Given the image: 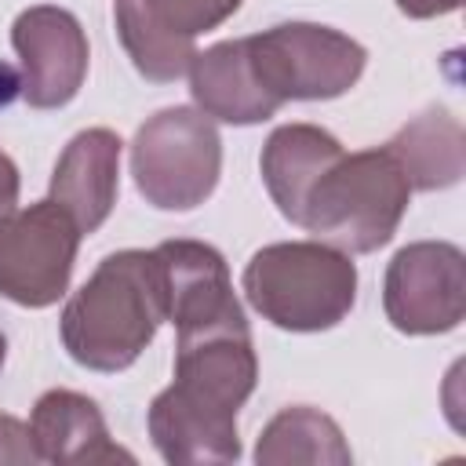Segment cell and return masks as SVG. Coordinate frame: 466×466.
Here are the masks:
<instances>
[{
	"mask_svg": "<svg viewBox=\"0 0 466 466\" xmlns=\"http://www.w3.org/2000/svg\"><path fill=\"white\" fill-rule=\"evenodd\" d=\"M251 328L226 324L178 335L175 379L146 411L149 441L171 466H226L240 459L237 411L255 393Z\"/></svg>",
	"mask_w": 466,
	"mask_h": 466,
	"instance_id": "1",
	"label": "cell"
},
{
	"mask_svg": "<svg viewBox=\"0 0 466 466\" xmlns=\"http://www.w3.org/2000/svg\"><path fill=\"white\" fill-rule=\"evenodd\" d=\"M167 320L164 269L157 251L124 248L106 255L69 295L58 317L66 353L102 375L131 368Z\"/></svg>",
	"mask_w": 466,
	"mask_h": 466,
	"instance_id": "2",
	"label": "cell"
},
{
	"mask_svg": "<svg viewBox=\"0 0 466 466\" xmlns=\"http://www.w3.org/2000/svg\"><path fill=\"white\" fill-rule=\"evenodd\" d=\"M411 186L386 146L339 153L306 189L291 226L346 255L386 248L408 211Z\"/></svg>",
	"mask_w": 466,
	"mask_h": 466,
	"instance_id": "3",
	"label": "cell"
},
{
	"mask_svg": "<svg viewBox=\"0 0 466 466\" xmlns=\"http://www.w3.org/2000/svg\"><path fill=\"white\" fill-rule=\"evenodd\" d=\"M240 291L273 328L313 335L350 317L357 302V262L320 240H277L248 258Z\"/></svg>",
	"mask_w": 466,
	"mask_h": 466,
	"instance_id": "4",
	"label": "cell"
},
{
	"mask_svg": "<svg viewBox=\"0 0 466 466\" xmlns=\"http://www.w3.org/2000/svg\"><path fill=\"white\" fill-rule=\"evenodd\" d=\"M131 175L146 204L160 211L200 208L222 175V138L197 106L153 113L131 142Z\"/></svg>",
	"mask_w": 466,
	"mask_h": 466,
	"instance_id": "5",
	"label": "cell"
},
{
	"mask_svg": "<svg viewBox=\"0 0 466 466\" xmlns=\"http://www.w3.org/2000/svg\"><path fill=\"white\" fill-rule=\"evenodd\" d=\"M251 73L266 98L280 109L284 102H324L346 95L364 66L368 51L353 36L317 22H280L244 36Z\"/></svg>",
	"mask_w": 466,
	"mask_h": 466,
	"instance_id": "6",
	"label": "cell"
},
{
	"mask_svg": "<svg viewBox=\"0 0 466 466\" xmlns=\"http://www.w3.org/2000/svg\"><path fill=\"white\" fill-rule=\"evenodd\" d=\"M80 226L51 197L0 218V295L25 309H47L69 291Z\"/></svg>",
	"mask_w": 466,
	"mask_h": 466,
	"instance_id": "7",
	"label": "cell"
},
{
	"mask_svg": "<svg viewBox=\"0 0 466 466\" xmlns=\"http://www.w3.org/2000/svg\"><path fill=\"white\" fill-rule=\"evenodd\" d=\"M382 309L400 335H444L466 317V255L451 240L404 244L382 277Z\"/></svg>",
	"mask_w": 466,
	"mask_h": 466,
	"instance_id": "8",
	"label": "cell"
},
{
	"mask_svg": "<svg viewBox=\"0 0 466 466\" xmlns=\"http://www.w3.org/2000/svg\"><path fill=\"white\" fill-rule=\"evenodd\" d=\"M237 7L240 0H113V18L131 66L153 84H171L186 76L197 36L218 29Z\"/></svg>",
	"mask_w": 466,
	"mask_h": 466,
	"instance_id": "9",
	"label": "cell"
},
{
	"mask_svg": "<svg viewBox=\"0 0 466 466\" xmlns=\"http://www.w3.org/2000/svg\"><path fill=\"white\" fill-rule=\"evenodd\" d=\"M11 47L22 66V98L33 109H62L87 76V33L80 18L55 4L25 7L11 25Z\"/></svg>",
	"mask_w": 466,
	"mask_h": 466,
	"instance_id": "10",
	"label": "cell"
},
{
	"mask_svg": "<svg viewBox=\"0 0 466 466\" xmlns=\"http://www.w3.org/2000/svg\"><path fill=\"white\" fill-rule=\"evenodd\" d=\"M153 251L164 269L167 320L178 335L248 320L233 295L229 266L218 248L204 240H164Z\"/></svg>",
	"mask_w": 466,
	"mask_h": 466,
	"instance_id": "11",
	"label": "cell"
},
{
	"mask_svg": "<svg viewBox=\"0 0 466 466\" xmlns=\"http://www.w3.org/2000/svg\"><path fill=\"white\" fill-rule=\"evenodd\" d=\"M120 135L109 127H87L66 142L51 171V200L73 215L80 233H95L120 193Z\"/></svg>",
	"mask_w": 466,
	"mask_h": 466,
	"instance_id": "12",
	"label": "cell"
},
{
	"mask_svg": "<svg viewBox=\"0 0 466 466\" xmlns=\"http://www.w3.org/2000/svg\"><path fill=\"white\" fill-rule=\"evenodd\" d=\"M29 437L40 462H62V466L116 462V459L135 462V455L109 437V426L98 404L76 390L40 393L29 415Z\"/></svg>",
	"mask_w": 466,
	"mask_h": 466,
	"instance_id": "13",
	"label": "cell"
},
{
	"mask_svg": "<svg viewBox=\"0 0 466 466\" xmlns=\"http://www.w3.org/2000/svg\"><path fill=\"white\" fill-rule=\"evenodd\" d=\"M186 73H189V95H193L197 109L211 120L248 127V124H262V120L277 116V106L266 98V91L258 87V80L251 73L244 36L218 40V44L197 51Z\"/></svg>",
	"mask_w": 466,
	"mask_h": 466,
	"instance_id": "14",
	"label": "cell"
},
{
	"mask_svg": "<svg viewBox=\"0 0 466 466\" xmlns=\"http://www.w3.org/2000/svg\"><path fill=\"white\" fill-rule=\"evenodd\" d=\"M339 153L342 142L317 124H280L269 131L258 157V171L269 200L288 222H295L306 189Z\"/></svg>",
	"mask_w": 466,
	"mask_h": 466,
	"instance_id": "15",
	"label": "cell"
},
{
	"mask_svg": "<svg viewBox=\"0 0 466 466\" xmlns=\"http://www.w3.org/2000/svg\"><path fill=\"white\" fill-rule=\"evenodd\" d=\"M386 149L400 164L408 186L419 193L448 189L466 171V135L459 116L448 113L444 106H430L426 113L411 116L386 142Z\"/></svg>",
	"mask_w": 466,
	"mask_h": 466,
	"instance_id": "16",
	"label": "cell"
},
{
	"mask_svg": "<svg viewBox=\"0 0 466 466\" xmlns=\"http://www.w3.org/2000/svg\"><path fill=\"white\" fill-rule=\"evenodd\" d=\"M255 462L258 466H291V462H309V466H350L353 451L342 437V426L309 404H291L277 411L255 444Z\"/></svg>",
	"mask_w": 466,
	"mask_h": 466,
	"instance_id": "17",
	"label": "cell"
},
{
	"mask_svg": "<svg viewBox=\"0 0 466 466\" xmlns=\"http://www.w3.org/2000/svg\"><path fill=\"white\" fill-rule=\"evenodd\" d=\"M0 462H40L29 426L7 411H0Z\"/></svg>",
	"mask_w": 466,
	"mask_h": 466,
	"instance_id": "18",
	"label": "cell"
},
{
	"mask_svg": "<svg viewBox=\"0 0 466 466\" xmlns=\"http://www.w3.org/2000/svg\"><path fill=\"white\" fill-rule=\"evenodd\" d=\"M18 189H22V178H18V167L15 160L0 149V218H7L18 204Z\"/></svg>",
	"mask_w": 466,
	"mask_h": 466,
	"instance_id": "19",
	"label": "cell"
},
{
	"mask_svg": "<svg viewBox=\"0 0 466 466\" xmlns=\"http://www.w3.org/2000/svg\"><path fill=\"white\" fill-rule=\"evenodd\" d=\"M397 7H400V15L422 22V18H441V15L459 11L462 0H397Z\"/></svg>",
	"mask_w": 466,
	"mask_h": 466,
	"instance_id": "20",
	"label": "cell"
},
{
	"mask_svg": "<svg viewBox=\"0 0 466 466\" xmlns=\"http://www.w3.org/2000/svg\"><path fill=\"white\" fill-rule=\"evenodd\" d=\"M4 360H7V339H4V331H0V368H4Z\"/></svg>",
	"mask_w": 466,
	"mask_h": 466,
	"instance_id": "21",
	"label": "cell"
}]
</instances>
